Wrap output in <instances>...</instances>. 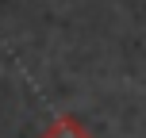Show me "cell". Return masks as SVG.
Returning <instances> with one entry per match:
<instances>
[{
	"label": "cell",
	"instance_id": "obj_1",
	"mask_svg": "<svg viewBox=\"0 0 146 138\" xmlns=\"http://www.w3.org/2000/svg\"><path fill=\"white\" fill-rule=\"evenodd\" d=\"M38 138H92V131H88L77 115H58Z\"/></svg>",
	"mask_w": 146,
	"mask_h": 138
}]
</instances>
